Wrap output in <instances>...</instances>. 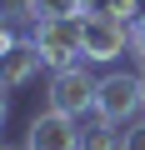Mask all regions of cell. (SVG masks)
<instances>
[{
  "label": "cell",
  "mask_w": 145,
  "mask_h": 150,
  "mask_svg": "<svg viewBox=\"0 0 145 150\" xmlns=\"http://www.w3.org/2000/svg\"><path fill=\"white\" fill-rule=\"evenodd\" d=\"M40 65H45V55L35 50V40H15V45L5 50V85L20 90L25 80H35V75H40Z\"/></svg>",
  "instance_id": "obj_6"
},
{
  "label": "cell",
  "mask_w": 145,
  "mask_h": 150,
  "mask_svg": "<svg viewBox=\"0 0 145 150\" xmlns=\"http://www.w3.org/2000/svg\"><path fill=\"white\" fill-rule=\"evenodd\" d=\"M30 40H35V50L45 55L50 70L80 65V55H85V20H35Z\"/></svg>",
  "instance_id": "obj_1"
},
{
  "label": "cell",
  "mask_w": 145,
  "mask_h": 150,
  "mask_svg": "<svg viewBox=\"0 0 145 150\" xmlns=\"http://www.w3.org/2000/svg\"><path fill=\"white\" fill-rule=\"evenodd\" d=\"M120 50H130V25L110 15H85V60H115Z\"/></svg>",
  "instance_id": "obj_5"
},
{
  "label": "cell",
  "mask_w": 145,
  "mask_h": 150,
  "mask_svg": "<svg viewBox=\"0 0 145 150\" xmlns=\"http://www.w3.org/2000/svg\"><path fill=\"white\" fill-rule=\"evenodd\" d=\"M130 55L145 65V20H135V25H130Z\"/></svg>",
  "instance_id": "obj_10"
},
{
  "label": "cell",
  "mask_w": 145,
  "mask_h": 150,
  "mask_svg": "<svg viewBox=\"0 0 145 150\" xmlns=\"http://www.w3.org/2000/svg\"><path fill=\"white\" fill-rule=\"evenodd\" d=\"M85 150H130V130H120V120L95 115V125L85 130Z\"/></svg>",
  "instance_id": "obj_7"
},
{
  "label": "cell",
  "mask_w": 145,
  "mask_h": 150,
  "mask_svg": "<svg viewBox=\"0 0 145 150\" xmlns=\"http://www.w3.org/2000/svg\"><path fill=\"white\" fill-rule=\"evenodd\" d=\"M130 150H145V120L130 125Z\"/></svg>",
  "instance_id": "obj_11"
},
{
  "label": "cell",
  "mask_w": 145,
  "mask_h": 150,
  "mask_svg": "<svg viewBox=\"0 0 145 150\" xmlns=\"http://www.w3.org/2000/svg\"><path fill=\"white\" fill-rule=\"evenodd\" d=\"M35 20H85V0H35Z\"/></svg>",
  "instance_id": "obj_8"
},
{
  "label": "cell",
  "mask_w": 145,
  "mask_h": 150,
  "mask_svg": "<svg viewBox=\"0 0 145 150\" xmlns=\"http://www.w3.org/2000/svg\"><path fill=\"white\" fill-rule=\"evenodd\" d=\"M5 20H35V0H5Z\"/></svg>",
  "instance_id": "obj_9"
},
{
  "label": "cell",
  "mask_w": 145,
  "mask_h": 150,
  "mask_svg": "<svg viewBox=\"0 0 145 150\" xmlns=\"http://www.w3.org/2000/svg\"><path fill=\"white\" fill-rule=\"evenodd\" d=\"M95 90H100V80L85 65H65V70L50 75V110H65V115L80 120L85 110H95Z\"/></svg>",
  "instance_id": "obj_3"
},
{
  "label": "cell",
  "mask_w": 145,
  "mask_h": 150,
  "mask_svg": "<svg viewBox=\"0 0 145 150\" xmlns=\"http://www.w3.org/2000/svg\"><path fill=\"white\" fill-rule=\"evenodd\" d=\"M140 20H145V0H140Z\"/></svg>",
  "instance_id": "obj_12"
},
{
  "label": "cell",
  "mask_w": 145,
  "mask_h": 150,
  "mask_svg": "<svg viewBox=\"0 0 145 150\" xmlns=\"http://www.w3.org/2000/svg\"><path fill=\"white\" fill-rule=\"evenodd\" d=\"M25 150H85V135L75 130V115L45 110V115H35L30 130H25Z\"/></svg>",
  "instance_id": "obj_4"
},
{
  "label": "cell",
  "mask_w": 145,
  "mask_h": 150,
  "mask_svg": "<svg viewBox=\"0 0 145 150\" xmlns=\"http://www.w3.org/2000/svg\"><path fill=\"white\" fill-rule=\"evenodd\" d=\"M145 110V75H125V70H115V75H105L100 80V90H95V115H105V120H135Z\"/></svg>",
  "instance_id": "obj_2"
}]
</instances>
